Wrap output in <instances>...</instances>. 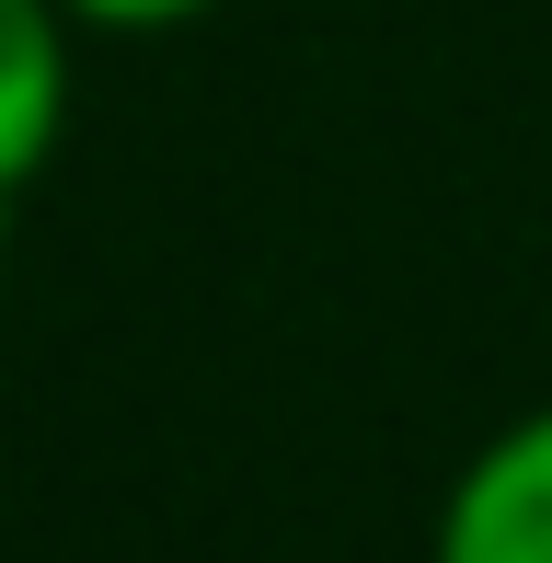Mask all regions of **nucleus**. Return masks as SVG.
Instances as JSON below:
<instances>
[{"label":"nucleus","instance_id":"2","mask_svg":"<svg viewBox=\"0 0 552 563\" xmlns=\"http://www.w3.org/2000/svg\"><path fill=\"white\" fill-rule=\"evenodd\" d=\"M69 92H81V23H69V0H0V208L58 162Z\"/></svg>","mask_w":552,"mask_h":563},{"label":"nucleus","instance_id":"1","mask_svg":"<svg viewBox=\"0 0 552 563\" xmlns=\"http://www.w3.org/2000/svg\"><path fill=\"white\" fill-rule=\"evenodd\" d=\"M426 563H552V402L507 415L449 472Z\"/></svg>","mask_w":552,"mask_h":563},{"label":"nucleus","instance_id":"3","mask_svg":"<svg viewBox=\"0 0 552 563\" xmlns=\"http://www.w3.org/2000/svg\"><path fill=\"white\" fill-rule=\"evenodd\" d=\"M219 0H69V23L81 35H185V23H208Z\"/></svg>","mask_w":552,"mask_h":563}]
</instances>
